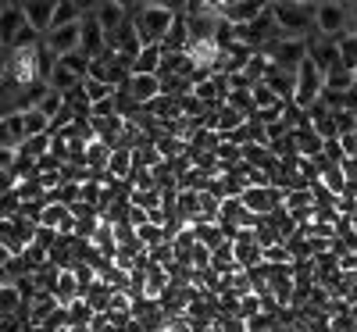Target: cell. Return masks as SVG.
Segmentation results:
<instances>
[{
    "mask_svg": "<svg viewBox=\"0 0 357 332\" xmlns=\"http://www.w3.org/2000/svg\"><path fill=\"white\" fill-rule=\"evenodd\" d=\"M340 61L347 68H357V33H343V40H340Z\"/></svg>",
    "mask_w": 357,
    "mask_h": 332,
    "instance_id": "cell-21",
    "label": "cell"
},
{
    "mask_svg": "<svg viewBox=\"0 0 357 332\" xmlns=\"http://www.w3.org/2000/svg\"><path fill=\"white\" fill-rule=\"evenodd\" d=\"M268 11H272L282 40H304V33L314 25V8L304 4V0H293V4H272Z\"/></svg>",
    "mask_w": 357,
    "mask_h": 332,
    "instance_id": "cell-2",
    "label": "cell"
},
{
    "mask_svg": "<svg viewBox=\"0 0 357 332\" xmlns=\"http://www.w3.org/2000/svg\"><path fill=\"white\" fill-rule=\"evenodd\" d=\"M18 154L29 158V161H43V158L50 154V133H47V136H29V139L22 143Z\"/></svg>",
    "mask_w": 357,
    "mask_h": 332,
    "instance_id": "cell-18",
    "label": "cell"
},
{
    "mask_svg": "<svg viewBox=\"0 0 357 332\" xmlns=\"http://www.w3.org/2000/svg\"><path fill=\"white\" fill-rule=\"evenodd\" d=\"M25 143V122H22V111L11 114H0V150H22Z\"/></svg>",
    "mask_w": 357,
    "mask_h": 332,
    "instance_id": "cell-8",
    "label": "cell"
},
{
    "mask_svg": "<svg viewBox=\"0 0 357 332\" xmlns=\"http://www.w3.org/2000/svg\"><path fill=\"white\" fill-rule=\"evenodd\" d=\"M126 11L136 25L143 47L165 43V36L172 33V25L178 18V8H172V4H126Z\"/></svg>",
    "mask_w": 357,
    "mask_h": 332,
    "instance_id": "cell-1",
    "label": "cell"
},
{
    "mask_svg": "<svg viewBox=\"0 0 357 332\" xmlns=\"http://www.w3.org/2000/svg\"><path fill=\"white\" fill-rule=\"evenodd\" d=\"M15 161H18L15 150H0V172H11V168H15Z\"/></svg>",
    "mask_w": 357,
    "mask_h": 332,
    "instance_id": "cell-24",
    "label": "cell"
},
{
    "mask_svg": "<svg viewBox=\"0 0 357 332\" xmlns=\"http://www.w3.org/2000/svg\"><path fill=\"white\" fill-rule=\"evenodd\" d=\"M122 89H126V93H129L139 107H146L151 100L161 97V79H158V75H129V82H126Z\"/></svg>",
    "mask_w": 357,
    "mask_h": 332,
    "instance_id": "cell-7",
    "label": "cell"
},
{
    "mask_svg": "<svg viewBox=\"0 0 357 332\" xmlns=\"http://www.w3.org/2000/svg\"><path fill=\"white\" fill-rule=\"evenodd\" d=\"M136 168V154L129 146H114L111 150V161H107V175L118 179V183H129V175Z\"/></svg>",
    "mask_w": 357,
    "mask_h": 332,
    "instance_id": "cell-13",
    "label": "cell"
},
{
    "mask_svg": "<svg viewBox=\"0 0 357 332\" xmlns=\"http://www.w3.org/2000/svg\"><path fill=\"white\" fill-rule=\"evenodd\" d=\"M82 93H86L89 107H93V104H104V100H111V97H114V89H111L107 82H97V79H86V82H82Z\"/></svg>",
    "mask_w": 357,
    "mask_h": 332,
    "instance_id": "cell-20",
    "label": "cell"
},
{
    "mask_svg": "<svg viewBox=\"0 0 357 332\" xmlns=\"http://www.w3.org/2000/svg\"><path fill=\"white\" fill-rule=\"evenodd\" d=\"M79 50L89 57V61H97V57H104L111 47H107V33L100 29V22L93 18V11H86V18H82V43H79Z\"/></svg>",
    "mask_w": 357,
    "mask_h": 332,
    "instance_id": "cell-6",
    "label": "cell"
},
{
    "mask_svg": "<svg viewBox=\"0 0 357 332\" xmlns=\"http://www.w3.org/2000/svg\"><path fill=\"white\" fill-rule=\"evenodd\" d=\"M25 332H33V329H25Z\"/></svg>",
    "mask_w": 357,
    "mask_h": 332,
    "instance_id": "cell-31",
    "label": "cell"
},
{
    "mask_svg": "<svg viewBox=\"0 0 357 332\" xmlns=\"http://www.w3.org/2000/svg\"><path fill=\"white\" fill-rule=\"evenodd\" d=\"M340 146H343V158H357V133L340 136Z\"/></svg>",
    "mask_w": 357,
    "mask_h": 332,
    "instance_id": "cell-23",
    "label": "cell"
},
{
    "mask_svg": "<svg viewBox=\"0 0 357 332\" xmlns=\"http://www.w3.org/2000/svg\"><path fill=\"white\" fill-rule=\"evenodd\" d=\"M350 33H357V4H350Z\"/></svg>",
    "mask_w": 357,
    "mask_h": 332,
    "instance_id": "cell-27",
    "label": "cell"
},
{
    "mask_svg": "<svg viewBox=\"0 0 357 332\" xmlns=\"http://www.w3.org/2000/svg\"><path fill=\"white\" fill-rule=\"evenodd\" d=\"M314 29L321 40H343V29H350V8L343 4H318L314 8Z\"/></svg>",
    "mask_w": 357,
    "mask_h": 332,
    "instance_id": "cell-4",
    "label": "cell"
},
{
    "mask_svg": "<svg viewBox=\"0 0 357 332\" xmlns=\"http://www.w3.org/2000/svg\"><path fill=\"white\" fill-rule=\"evenodd\" d=\"M97 318V311L86 304V300L79 296V300H72V304L65 308V325L68 329H89V322Z\"/></svg>",
    "mask_w": 357,
    "mask_h": 332,
    "instance_id": "cell-17",
    "label": "cell"
},
{
    "mask_svg": "<svg viewBox=\"0 0 357 332\" xmlns=\"http://www.w3.org/2000/svg\"><path fill=\"white\" fill-rule=\"evenodd\" d=\"M29 22H25V11H22V4H8V8H0V43L4 47H11L15 40H18V33L25 29Z\"/></svg>",
    "mask_w": 357,
    "mask_h": 332,
    "instance_id": "cell-9",
    "label": "cell"
},
{
    "mask_svg": "<svg viewBox=\"0 0 357 332\" xmlns=\"http://www.w3.org/2000/svg\"><path fill=\"white\" fill-rule=\"evenodd\" d=\"M11 257H15V254H11L8 247H0V271H4V268L11 264Z\"/></svg>",
    "mask_w": 357,
    "mask_h": 332,
    "instance_id": "cell-26",
    "label": "cell"
},
{
    "mask_svg": "<svg viewBox=\"0 0 357 332\" xmlns=\"http://www.w3.org/2000/svg\"><path fill=\"white\" fill-rule=\"evenodd\" d=\"M82 296V286H79V279H75V271L72 268H65L61 276H57V286H54V300H57V308H68L72 300H79Z\"/></svg>",
    "mask_w": 357,
    "mask_h": 332,
    "instance_id": "cell-14",
    "label": "cell"
},
{
    "mask_svg": "<svg viewBox=\"0 0 357 332\" xmlns=\"http://www.w3.org/2000/svg\"><path fill=\"white\" fill-rule=\"evenodd\" d=\"M36 111H43V114L50 118V122H54V118H57V114L65 111V97H61V93H54V89H50V93L43 97V104H40Z\"/></svg>",
    "mask_w": 357,
    "mask_h": 332,
    "instance_id": "cell-22",
    "label": "cell"
},
{
    "mask_svg": "<svg viewBox=\"0 0 357 332\" xmlns=\"http://www.w3.org/2000/svg\"><path fill=\"white\" fill-rule=\"evenodd\" d=\"M0 50H4V43H0Z\"/></svg>",
    "mask_w": 357,
    "mask_h": 332,
    "instance_id": "cell-30",
    "label": "cell"
},
{
    "mask_svg": "<svg viewBox=\"0 0 357 332\" xmlns=\"http://www.w3.org/2000/svg\"><path fill=\"white\" fill-rule=\"evenodd\" d=\"M350 72H354V86H357V68H350Z\"/></svg>",
    "mask_w": 357,
    "mask_h": 332,
    "instance_id": "cell-29",
    "label": "cell"
},
{
    "mask_svg": "<svg viewBox=\"0 0 357 332\" xmlns=\"http://www.w3.org/2000/svg\"><path fill=\"white\" fill-rule=\"evenodd\" d=\"M15 186H18V179L11 172H0V193H11Z\"/></svg>",
    "mask_w": 357,
    "mask_h": 332,
    "instance_id": "cell-25",
    "label": "cell"
},
{
    "mask_svg": "<svg viewBox=\"0 0 357 332\" xmlns=\"http://www.w3.org/2000/svg\"><path fill=\"white\" fill-rule=\"evenodd\" d=\"M215 11H218V18L225 22V25H250V22H257L268 8L264 4H257V0H232V4H222V0H215Z\"/></svg>",
    "mask_w": 357,
    "mask_h": 332,
    "instance_id": "cell-5",
    "label": "cell"
},
{
    "mask_svg": "<svg viewBox=\"0 0 357 332\" xmlns=\"http://www.w3.org/2000/svg\"><path fill=\"white\" fill-rule=\"evenodd\" d=\"M93 11V18L100 22V29L107 36H114L118 29H122L126 22H129V11H126V4H97V8H89Z\"/></svg>",
    "mask_w": 357,
    "mask_h": 332,
    "instance_id": "cell-10",
    "label": "cell"
},
{
    "mask_svg": "<svg viewBox=\"0 0 357 332\" xmlns=\"http://www.w3.org/2000/svg\"><path fill=\"white\" fill-rule=\"evenodd\" d=\"M161 65H165V47L161 43L143 47L139 57L132 61V75H161Z\"/></svg>",
    "mask_w": 357,
    "mask_h": 332,
    "instance_id": "cell-12",
    "label": "cell"
},
{
    "mask_svg": "<svg viewBox=\"0 0 357 332\" xmlns=\"http://www.w3.org/2000/svg\"><path fill=\"white\" fill-rule=\"evenodd\" d=\"M22 11H25V22L33 25L40 36H47V33H50V25H54V11H57V4L36 0V4H22Z\"/></svg>",
    "mask_w": 357,
    "mask_h": 332,
    "instance_id": "cell-11",
    "label": "cell"
},
{
    "mask_svg": "<svg viewBox=\"0 0 357 332\" xmlns=\"http://www.w3.org/2000/svg\"><path fill=\"white\" fill-rule=\"evenodd\" d=\"M22 122H25V139L29 136H47L50 133V118L43 114V111H22Z\"/></svg>",
    "mask_w": 357,
    "mask_h": 332,
    "instance_id": "cell-19",
    "label": "cell"
},
{
    "mask_svg": "<svg viewBox=\"0 0 357 332\" xmlns=\"http://www.w3.org/2000/svg\"><path fill=\"white\" fill-rule=\"evenodd\" d=\"M325 93V75L314 68V61L307 57V61L296 68V89H293V104L301 107V111H311Z\"/></svg>",
    "mask_w": 357,
    "mask_h": 332,
    "instance_id": "cell-3",
    "label": "cell"
},
{
    "mask_svg": "<svg viewBox=\"0 0 357 332\" xmlns=\"http://www.w3.org/2000/svg\"><path fill=\"white\" fill-rule=\"evenodd\" d=\"M111 296H114V289H111L107 282H100V279H97L93 286L82 289V300H86V304L93 308L97 315H107V311H111Z\"/></svg>",
    "mask_w": 357,
    "mask_h": 332,
    "instance_id": "cell-15",
    "label": "cell"
},
{
    "mask_svg": "<svg viewBox=\"0 0 357 332\" xmlns=\"http://www.w3.org/2000/svg\"><path fill=\"white\" fill-rule=\"evenodd\" d=\"M193 229V236H197V243L200 247H207V250H218V247H225V232H222V225L218 222H200V225H190Z\"/></svg>",
    "mask_w": 357,
    "mask_h": 332,
    "instance_id": "cell-16",
    "label": "cell"
},
{
    "mask_svg": "<svg viewBox=\"0 0 357 332\" xmlns=\"http://www.w3.org/2000/svg\"><path fill=\"white\" fill-rule=\"evenodd\" d=\"M8 79V61H0V82Z\"/></svg>",
    "mask_w": 357,
    "mask_h": 332,
    "instance_id": "cell-28",
    "label": "cell"
}]
</instances>
